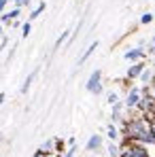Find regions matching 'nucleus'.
Wrapping results in <instances>:
<instances>
[{
  "label": "nucleus",
  "instance_id": "obj_1",
  "mask_svg": "<svg viewBox=\"0 0 155 157\" xmlns=\"http://www.w3.org/2000/svg\"><path fill=\"white\" fill-rule=\"evenodd\" d=\"M149 132V119L147 117H136V119H128L123 123V140L128 142H140V138Z\"/></svg>",
  "mask_w": 155,
  "mask_h": 157
},
{
  "label": "nucleus",
  "instance_id": "obj_2",
  "mask_svg": "<svg viewBox=\"0 0 155 157\" xmlns=\"http://www.w3.org/2000/svg\"><path fill=\"white\" fill-rule=\"evenodd\" d=\"M121 157H151V155H149V149H147L145 144L123 140V147H121Z\"/></svg>",
  "mask_w": 155,
  "mask_h": 157
},
{
  "label": "nucleus",
  "instance_id": "obj_3",
  "mask_svg": "<svg viewBox=\"0 0 155 157\" xmlns=\"http://www.w3.org/2000/svg\"><path fill=\"white\" fill-rule=\"evenodd\" d=\"M85 89L89 91V94H94V96H100L102 94V70L100 68H96L91 75H89V78H87V83H85Z\"/></svg>",
  "mask_w": 155,
  "mask_h": 157
},
{
  "label": "nucleus",
  "instance_id": "obj_4",
  "mask_svg": "<svg viewBox=\"0 0 155 157\" xmlns=\"http://www.w3.org/2000/svg\"><path fill=\"white\" fill-rule=\"evenodd\" d=\"M140 98H142V91H140V87H130L128 89V96H126V100H123V104L128 110H134L138 102H140Z\"/></svg>",
  "mask_w": 155,
  "mask_h": 157
},
{
  "label": "nucleus",
  "instance_id": "obj_5",
  "mask_svg": "<svg viewBox=\"0 0 155 157\" xmlns=\"http://www.w3.org/2000/svg\"><path fill=\"white\" fill-rule=\"evenodd\" d=\"M102 142H104V140H102L100 134H91L89 140L85 142V151H87V153H98V151L102 149Z\"/></svg>",
  "mask_w": 155,
  "mask_h": 157
},
{
  "label": "nucleus",
  "instance_id": "obj_6",
  "mask_svg": "<svg viewBox=\"0 0 155 157\" xmlns=\"http://www.w3.org/2000/svg\"><path fill=\"white\" fill-rule=\"evenodd\" d=\"M123 57L132 62V64H136V62H142L145 57H147V51L142 49V47H134V49H130V51L123 53Z\"/></svg>",
  "mask_w": 155,
  "mask_h": 157
},
{
  "label": "nucleus",
  "instance_id": "obj_7",
  "mask_svg": "<svg viewBox=\"0 0 155 157\" xmlns=\"http://www.w3.org/2000/svg\"><path fill=\"white\" fill-rule=\"evenodd\" d=\"M145 68H147V64H145V62H136V64H132V66L128 68V72H126V78H128V81L140 78V75L145 72Z\"/></svg>",
  "mask_w": 155,
  "mask_h": 157
},
{
  "label": "nucleus",
  "instance_id": "obj_8",
  "mask_svg": "<svg viewBox=\"0 0 155 157\" xmlns=\"http://www.w3.org/2000/svg\"><path fill=\"white\" fill-rule=\"evenodd\" d=\"M21 15V9H13V11H6V13H2L0 15V24H11V21H15L17 17Z\"/></svg>",
  "mask_w": 155,
  "mask_h": 157
},
{
  "label": "nucleus",
  "instance_id": "obj_9",
  "mask_svg": "<svg viewBox=\"0 0 155 157\" xmlns=\"http://www.w3.org/2000/svg\"><path fill=\"white\" fill-rule=\"evenodd\" d=\"M55 147H57V138H49L38 147V151L45 153V155H51V153H55Z\"/></svg>",
  "mask_w": 155,
  "mask_h": 157
},
{
  "label": "nucleus",
  "instance_id": "obj_10",
  "mask_svg": "<svg viewBox=\"0 0 155 157\" xmlns=\"http://www.w3.org/2000/svg\"><path fill=\"white\" fill-rule=\"evenodd\" d=\"M98 45H100V43H98V40H94V43H91V45H89V47L85 49V53H83V55L79 57V66H83V64H85V62H87V59H89V57L94 55V51L98 49Z\"/></svg>",
  "mask_w": 155,
  "mask_h": 157
},
{
  "label": "nucleus",
  "instance_id": "obj_11",
  "mask_svg": "<svg viewBox=\"0 0 155 157\" xmlns=\"http://www.w3.org/2000/svg\"><path fill=\"white\" fill-rule=\"evenodd\" d=\"M123 108H126V104H123L121 100H119L117 104L113 106V113H110V119H113V123H115V121H121V119H123V115H121V113H123Z\"/></svg>",
  "mask_w": 155,
  "mask_h": 157
},
{
  "label": "nucleus",
  "instance_id": "obj_12",
  "mask_svg": "<svg viewBox=\"0 0 155 157\" xmlns=\"http://www.w3.org/2000/svg\"><path fill=\"white\" fill-rule=\"evenodd\" d=\"M106 136H108L110 142H117V140H119L121 134H119V130L115 128V123H108V128H106Z\"/></svg>",
  "mask_w": 155,
  "mask_h": 157
},
{
  "label": "nucleus",
  "instance_id": "obj_13",
  "mask_svg": "<svg viewBox=\"0 0 155 157\" xmlns=\"http://www.w3.org/2000/svg\"><path fill=\"white\" fill-rule=\"evenodd\" d=\"M153 78H155V72L151 70V68H145V72L140 75V83H142V85H151Z\"/></svg>",
  "mask_w": 155,
  "mask_h": 157
},
{
  "label": "nucleus",
  "instance_id": "obj_14",
  "mask_svg": "<svg viewBox=\"0 0 155 157\" xmlns=\"http://www.w3.org/2000/svg\"><path fill=\"white\" fill-rule=\"evenodd\" d=\"M36 75H38V70L30 72V75L26 77V81H24V85H21V94H28V89H30V85L34 83V78H36Z\"/></svg>",
  "mask_w": 155,
  "mask_h": 157
},
{
  "label": "nucleus",
  "instance_id": "obj_15",
  "mask_svg": "<svg viewBox=\"0 0 155 157\" xmlns=\"http://www.w3.org/2000/svg\"><path fill=\"white\" fill-rule=\"evenodd\" d=\"M45 6H47L45 2H41V4H36V9H34V11L30 13V17H28V21H32V19H36V17H41V13L45 11Z\"/></svg>",
  "mask_w": 155,
  "mask_h": 157
},
{
  "label": "nucleus",
  "instance_id": "obj_16",
  "mask_svg": "<svg viewBox=\"0 0 155 157\" xmlns=\"http://www.w3.org/2000/svg\"><path fill=\"white\" fill-rule=\"evenodd\" d=\"M108 155L110 157H121V147L117 142H110L108 144Z\"/></svg>",
  "mask_w": 155,
  "mask_h": 157
},
{
  "label": "nucleus",
  "instance_id": "obj_17",
  "mask_svg": "<svg viewBox=\"0 0 155 157\" xmlns=\"http://www.w3.org/2000/svg\"><path fill=\"white\" fill-rule=\"evenodd\" d=\"M151 21H153V13H142L140 24H142V26H147V24H151Z\"/></svg>",
  "mask_w": 155,
  "mask_h": 157
},
{
  "label": "nucleus",
  "instance_id": "obj_18",
  "mask_svg": "<svg viewBox=\"0 0 155 157\" xmlns=\"http://www.w3.org/2000/svg\"><path fill=\"white\" fill-rule=\"evenodd\" d=\"M106 102H108L110 106H115L117 102H119V96H117L115 91H110V94H108V98H106Z\"/></svg>",
  "mask_w": 155,
  "mask_h": 157
},
{
  "label": "nucleus",
  "instance_id": "obj_19",
  "mask_svg": "<svg viewBox=\"0 0 155 157\" xmlns=\"http://www.w3.org/2000/svg\"><path fill=\"white\" fill-rule=\"evenodd\" d=\"M30 32H32V21H26V24L21 26V36L26 38V36L30 34Z\"/></svg>",
  "mask_w": 155,
  "mask_h": 157
},
{
  "label": "nucleus",
  "instance_id": "obj_20",
  "mask_svg": "<svg viewBox=\"0 0 155 157\" xmlns=\"http://www.w3.org/2000/svg\"><path fill=\"white\" fill-rule=\"evenodd\" d=\"M68 36H70V32H68V30H66V32H62V34H60V38L55 40V47H60V45H62V43L68 38Z\"/></svg>",
  "mask_w": 155,
  "mask_h": 157
},
{
  "label": "nucleus",
  "instance_id": "obj_21",
  "mask_svg": "<svg viewBox=\"0 0 155 157\" xmlns=\"http://www.w3.org/2000/svg\"><path fill=\"white\" fill-rule=\"evenodd\" d=\"M147 119H149V130H151V134L155 136V117L151 115V117H147Z\"/></svg>",
  "mask_w": 155,
  "mask_h": 157
},
{
  "label": "nucleus",
  "instance_id": "obj_22",
  "mask_svg": "<svg viewBox=\"0 0 155 157\" xmlns=\"http://www.w3.org/2000/svg\"><path fill=\"white\" fill-rule=\"evenodd\" d=\"M75 155H77V147H70V149H68L62 157H75Z\"/></svg>",
  "mask_w": 155,
  "mask_h": 157
},
{
  "label": "nucleus",
  "instance_id": "obj_23",
  "mask_svg": "<svg viewBox=\"0 0 155 157\" xmlns=\"http://www.w3.org/2000/svg\"><path fill=\"white\" fill-rule=\"evenodd\" d=\"M13 2H15V6H17V9H21V6H26L30 0H13Z\"/></svg>",
  "mask_w": 155,
  "mask_h": 157
},
{
  "label": "nucleus",
  "instance_id": "obj_24",
  "mask_svg": "<svg viewBox=\"0 0 155 157\" xmlns=\"http://www.w3.org/2000/svg\"><path fill=\"white\" fill-rule=\"evenodd\" d=\"M6 4H9V0H0V13L6 9Z\"/></svg>",
  "mask_w": 155,
  "mask_h": 157
},
{
  "label": "nucleus",
  "instance_id": "obj_25",
  "mask_svg": "<svg viewBox=\"0 0 155 157\" xmlns=\"http://www.w3.org/2000/svg\"><path fill=\"white\" fill-rule=\"evenodd\" d=\"M4 100H6V94H0V106L4 104Z\"/></svg>",
  "mask_w": 155,
  "mask_h": 157
},
{
  "label": "nucleus",
  "instance_id": "obj_26",
  "mask_svg": "<svg viewBox=\"0 0 155 157\" xmlns=\"http://www.w3.org/2000/svg\"><path fill=\"white\" fill-rule=\"evenodd\" d=\"M149 55H155V43L151 45V47H149Z\"/></svg>",
  "mask_w": 155,
  "mask_h": 157
},
{
  "label": "nucleus",
  "instance_id": "obj_27",
  "mask_svg": "<svg viewBox=\"0 0 155 157\" xmlns=\"http://www.w3.org/2000/svg\"><path fill=\"white\" fill-rule=\"evenodd\" d=\"M32 157H47V155H45V153H41V151H36V153H34Z\"/></svg>",
  "mask_w": 155,
  "mask_h": 157
},
{
  "label": "nucleus",
  "instance_id": "obj_28",
  "mask_svg": "<svg viewBox=\"0 0 155 157\" xmlns=\"http://www.w3.org/2000/svg\"><path fill=\"white\" fill-rule=\"evenodd\" d=\"M47 157H62L60 153H51V155H47Z\"/></svg>",
  "mask_w": 155,
  "mask_h": 157
},
{
  "label": "nucleus",
  "instance_id": "obj_29",
  "mask_svg": "<svg viewBox=\"0 0 155 157\" xmlns=\"http://www.w3.org/2000/svg\"><path fill=\"white\" fill-rule=\"evenodd\" d=\"M0 34H2V24H0Z\"/></svg>",
  "mask_w": 155,
  "mask_h": 157
},
{
  "label": "nucleus",
  "instance_id": "obj_30",
  "mask_svg": "<svg viewBox=\"0 0 155 157\" xmlns=\"http://www.w3.org/2000/svg\"><path fill=\"white\" fill-rule=\"evenodd\" d=\"M0 142H2V134H0Z\"/></svg>",
  "mask_w": 155,
  "mask_h": 157
}]
</instances>
